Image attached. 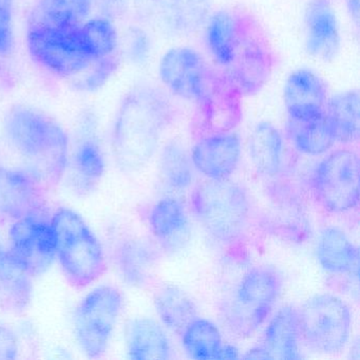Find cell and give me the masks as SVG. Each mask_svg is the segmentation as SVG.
<instances>
[{"label":"cell","instance_id":"cell-1","mask_svg":"<svg viewBox=\"0 0 360 360\" xmlns=\"http://www.w3.org/2000/svg\"><path fill=\"white\" fill-rule=\"evenodd\" d=\"M124 103L113 129L111 148L120 169L136 172L148 165L170 122L167 101L151 91Z\"/></svg>","mask_w":360,"mask_h":360},{"label":"cell","instance_id":"cell-2","mask_svg":"<svg viewBox=\"0 0 360 360\" xmlns=\"http://www.w3.org/2000/svg\"><path fill=\"white\" fill-rule=\"evenodd\" d=\"M5 131L12 147L30 162L47 186H58L69 158V139L62 126L41 111L15 106L6 117Z\"/></svg>","mask_w":360,"mask_h":360},{"label":"cell","instance_id":"cell-3","mask_svg":"<svg viewBox=\"0 0 360 360\" xmlns=\"http://www.w3.org/2000/svg\"><path fill=\"white\" fill-rule=\"evenodd\" d=\"M195 219L223 250L236 254L245 246L252 223L246 191L229 179L202 181L191 193Z\"/></svg>","mask_w":360,"mask_h":360},{"label":"cell","instance_id":"cell-4","mask_svg":"<svg viewBox=\"0 0 360 360\" xmlns=\"http://www.w3.org/2000/svg\"><path fill=\"white\" fill-rule=\"evenodd\" d=\"M56 258L71 286L84 288L107 271L104 248L81 214L67 207L52 214Z\"/></svg>","mask_w":360,"mask_h":360},{"label":"cell","instance_id":"cell-5","mask_svg":"<svg viewBox=\"0 0 360 360\" xmlns=\"http://www.w3.org/2000/svg\"><path fill=\"white\" fill-rule=\"evenodd\" d=\"M282 286L283 278L275 267L248 269L221 309L229 330L240 338L256 334L275 309Z\"/></svg>","mask_w":360,"mask_h":360},{"label":"cell","instance_id":"cell-6","mask_svg":"<svg viewBox=\"0 0 360 360\" xmlns=\"http://www.w3.org/2000/svg\"><path fill=\"white\" fill-rule=\"evenodd\" d=\"M301 341L316 353L335 355L349 342L353 315L342 299L319 294L298 309Z\"/></svg>","mask_w":360,"mask_h":360},{"label":"cell","instance_id":"cell-7","mask_svg":"<svg viewBox=\"0 0 360 360\" xmlns=\"http://www.w3.org/2000/svg\"><path fill=\"white\" fill-rule=\"evenodd\" d=\"M123 307V294L113 285L98 286L82 299L75 314V336L87 357L105 355Z\"/></svg>","mask_w":360,"mask_h":360},{"label":"cell","instance_id":"cell-8","mask_svg":"<svg viewBox=\"0 0 360 360\" xmlns=\"http://www.w3.org/2000/svg\"><path fill=\"white\" fill-rule=\"evenodd\" d=\"M359 169V157L353 149L333 151L320 162L311 176L316 201L332 214H345L357 208Z\"/></svg>","mask_w":360,"mask_h":360},{"label":"cell","instance_id":"cell-9","mask_svg":"<svg viewBox=\"0 0 360 360\" xmlns=\"http://www.w3.org/2000/svg\"><path fill=\"white\" fill-rule=\"evenodd\" d=\"M79 26L30 25L27 35L30 56L39 66L58 77H75L85 72L94 60L82 47Z\"/></svg>","mask_w":360,"mask_h":360},{"label":"cell","instance_id":"cell-10","mask_svg":"<svg viewBox=\"0 0 360 360\" xmlns=\"http://www.w3.org/2000/svg\"><path fill=\"white\" fill-rule=\"evenodd\" d=\"M47 210L12 222L9 248L33 278L45 274L56 259V236Z\"/></svg>","mask_w":360,"mask_h":360},{"label":"cell","instance_id":"cell-11","mask_svg":"<svg viewBox=\"0 0 360 360\" xmlns=\"http://www.w3.org/2000/svg\"><path fill=\"white\" fill-rule=\"evenodd\" d=\"M199 52L188 47L168 50L161 58L160 79L174 96L203 102L212 90V75Z\"/></svg>","mask_w":360,"mask_h":360},{"label":"cell","instance_id":"cell-12","mask_svg":"<svg viewBox=\"0 0 360 360\" xmlns=\"http://www.w3.org/2000/svg\"><path fill=\"white\" fill-rule=\"evenodd\" d=\"M47 184L32 169L0 166V220H20L47 210Z\"/></svg>","mask_w":360,"mask_h":360},{"label":"cell","instance_id":"cell-13","mask_svg":"<svg viewBox=\"0 0 360 360\" xmlns=\"http://www.w3.org/2000/svg\"><path fill=\"white\" fill-rule=\"evenodd\" d=\"M229 77L245 94L260 89L271 71V56L262 37L248 20H242L239 41L231 65Z\"/></svg>","mask_w":360,"mask_h":360},{"label":"cell","instance_id":"cell-14","mask_svg":"<svg viewBox=\"0 0 360 360\" xmlns=\"http://www.w3.org/2000/svg\"><path fill=\"white\" fill-rule=\"evenodd\" d=\"M161 257L162 248L157 242L148 238L130 237L115 246L113 262L124 283L144 288L153 282Z\"/></svg>","mask_w":360,"mask_h":360},{"label":"cell","instance_id":"cell-15","mask_svg":"<svg viewBox=\"0 0 360 360\" xmlns=\"http://www.w3.org/2000/svg\"><path fill=\"white\" fill-rule=\"evenodd\" d=\"M241 155L237 134L216 131L200 139L191 151L193 167L210 180H225L233 174Z\"/></svg>","mask_w":360,"mask_h":360},{"label":"cell","instance_id":"cell-16","mask_svg":"<svg viewBox=\"0 0 360 360\" xmlns=\"http://www.w3.org/2000/svg\"><path fill=\"white\" fill-rule=\"evenodd\" d=\"M305 49L321 62H330L340 50V29L330 0H311L304 12Z\"/></svg>","mask_w":360,"mask_h":360},{"label":"cell","instance_id":"cell-17","mask_svg":"<svg viewBox=\"0 0 360 360\" xmlns=\"http://www.w3.org/2000/svg\"><path fill=\"white\" fill-rule=\"evenodd\" d=\"M328 100L326 83L311 69L292 71L284 84L283 102L288 119L309 120L322 117Z\"/></svg>","mask_w":360,"mask_h":360},{"label":"cell","instance_id":"cell-18","mask_svg":"<svg viewBox=\"0 0 360 360\" xmlns=\"http://www.w3.org/2000/svg\"><path fill=\"white\" fill-rule=\"evenodd\" d=\"M301 343L298 309L292 305L281 307L265 328L262 342L250 351L248 358L299 359Z\"/></svg>","mask_w":360,"mask_h":360},{"label":"cell","instance_id":"cell-19","mask_svg":"<svg viewBox=\"0 0 360 360\" xmlns=\"http://www.w3.org/2000/svg\"><path fill=\"white\" fill-rule=\"evenodd\" d=\"M149 229L162 250L174 252L188 242L191 233L188 212L184 203L174 197H166L149 208Z\"/></svg>","mask_w":360,"mask_h":360},{"label":"cell","instance_id":"cell-20","mask_svg":"<svg viewBox=\"0 0 360 360\" xmlns=\"http://www.w3.org/2000/svg\"><path fill=\"white\" fill-rule=\"evenodd\" d=\"M316 256L321 269L330 276L358 278L359 250L338 227H326L320 233Z\"/></svg>","mask_w":360,"mask_h":360},{"label":"cell","instance_id":"cell-21","mask_svg":"<svg viewBox=\"0 0 360 360\" xmlns=\"http://www.w3.org/2000/svg\"><path fill=\"white\" fill-rule=\"evenodd\" d=\"M33 277L8 246L0 245V305L10 313H24L33 296Z\"/></svg>","mask_w":360,"mask_h":360},{"label":"cell","instance_id":"cell-22","mask_svg":"<svg viewBox=\"0 0 360 360\" xmlns=\"http://www.w3.org/2000/svg\"><path fill=\"white\" fill-rule=\"evenodd\" d=\"M126 349L130 359H172L169 338L153 318L136 317L126 328Z\"/></svg>","mask_w":360,"mask_h":360},{"label":"cell","instance_id":"cell-23","mask_svg":"<svg viewBox=\"0 0 360 360\" xmlns=\"http://www.w3.org/2000/svg\"><path fill=\"white\" fill-rule=\"evenodd\" d=\"M283 138L279 129L267 122L257 124L248 139V153L257 172L275 178L283 164Z\"/></svg>","mask_w":360,"mask_h":360},{"label":"cell","instance_id":"cell-24","mask_svg":"<svg viewBox=\"0 0 360 360\" xmlns=\"http://www.w3.org/2000/svg\"><path fill=\"white\" fill-rule=\"evenodd\" d=\"M324 119L335 143L349 144L359 139V94L356 90L339 92L328 98Z\"/></svg>","mask_w":360,"mask_h":360},{"label":"cell","instance_id":"cell-25","mask_svg":"<svg viewBox=\"0 0 360 360\" xmlns=\"http://www.w3.org/2000/svg\"><path fill=\"white\" fill-rule=\"evenodd\" d=\"M242 18L229 11L217 12L208 18L206 26V45L219 66L231 65L239 41Z\"/></svg>","mask_w":360,"mask_h":360},{"label":"cell","instance_id":"cell-26","mask_svg":"<svg viewBox=\"0 0 360 360\" xmlns=\"http://www.w3.org/2000/svg\"><path fill=\"white\" fill-rule=\"evenodd\" d=\"M155 311L164 326L181 336L187 324L197 317L195 303L188 294L174 285H162L153 297Z\"/></svg>","mask_w":360,"mask_h":360},{"label":"cell","instance_id":"cell-27","mask_svg":"<svg viewBox=\"0 0 360 360\" xmlns=\"http://www.w3.org/2000/svg\"><path fill=\"white\" fill-rule=\"evenodd\" d=\"M286 130L294 146L305 155H322L335 144L324 115L309 120L288 119Z\"/></svg>","mask_w":360,"mask_h":360},{"label":"cell","instance_id":"cell-28","mask_svg":"<svg viewBox=\"0 0 360 360\" xmlns=\"http://www.w3.org/2000/svg\"><path fill=\"white\" fill-rule=\"evenodd\" d=\"M91 0H41L30 25L77 27L89 15Z\"/></svg>","mask_w":360,"mask_h":360},{"label":"cell","instance_id":"cell-29","mask_svg":"<svg viewBox=\"0 0 360 360\" xmlns=\"http://www.w3.org/2000/svg\"><path fill=\"white\" fill-rule=\"evenodd\" d=\"M181 337L185 351L195 359H218L224 345L218 326L199 316L187 324Z\"/></svg>","mask_w":360,"mask_h":360},{"label":"cell","instance_id":"cell-30","mask_svg":"<svg viewBox=\"0 0 360 360\" xmlns=\"http://www.w3.org/2000/svg\"><path fill=\"white\" fill-rule=\"evenodd\" d=\"M79 188H94L106 172V159L100 144L94 139L86 138L75 148L71 161Z\"/></svg>","mask_w":360,"mask_h":360},{"label":"cell","instance_id":"cell-31","mask_svg":"<svg viewBox=\"0 0 360 360\" xmlns=\"http://www.w3.org/2000/svg\"><path fill=\"white\" fill-rule=\"evenodd\" d=\"M159 176L163 184L174 191L189 188L193 182V164L184 147L169 143L159 158Z\"/></svg>","mask_w":360,"mask_h":360},{"label":"cell","instance_id":"cell-32","mask_svg":"<svg viewBox=\"0 0 360 360\" xmlns=\"http://www.w3.org/2000/svg\"><path fill=\"white\" fill-rule=\"evenodd\" d=\"M82 47L91 60L109 58L119 44L117 29L105 18L88 20L79 27Z\"/></svg>","mask_w":360,"mask_h":360},{"label":"cell","instance_id":"cell-33","mask_svg":"<svg viewBox=\"0 0 360 360\" xmlns=\"http://www.w3.org/2000/svg\"><path fill=\"white\" fill-rule=\"evenodd\" d=\"M160 4L164 22L174 31H193L208 20V0H160Z\"/></svg>","mask_w":360,"mask_h":360},{"label":"cell","instance_id":"cell-34","mask_svg":"<svg viewBox=\"0 0 360 360\" xmlns=\"http://www.w3.org/2000/svg\"><path fill=\"white\" fill-rule=\"evenodd\" d=\"M94 65L88 75L82 79L79 86L86 91H94L103 87L117 70V63L111 56L94 60Z\"/></svg>","mask_w":360,"mask_h":360},{"label":"cell","instance_id":"cell-35","mask_svg":"<svg viewBox=\"0 0 360 360\" xmlns=\"http://www.w3.org/2000/svg\"><path fill=\"white\" fill-rule=\"evenodd\" d=\"M13 1L0 0V56H8L13 49Z\"/></svg>","mask_w":360,"mask_h":360},{"label":"cell","instance_id":"cell-36","mask_svg":"<svg viewBox=\"0 0 360 360\" xmlns=\"http://www.w3.org/2000/svg\"><path fill=\"white\" fill-rule=\"evenodd\" d=\"M18 349V337L13 330L0 323V360L15 359Z\"/></svg>","mask_w":360,"mask_h":360},{"label":"cell","instance_id":"cell-37","mask_svg":"<svg viewBox=\"0 0 360 360\" xmlns=\"http://www.w3.org/2000/svg\"><path fill=\"white\" fill-rule=\"evenodd\" d=\"M131 45H130L129 53L134 62H143L148 56V41L144 34H136L132 39Z\"/></svg>","mask_w":360,"mask_h":360},{"label":"cell","instance_id":"cell-38","mask_svg":"<svg viewBox=\"0 0 360 360\" xmlns=\"http://www.w3.org/2000/svg\"><path fill=\"white\" fill-rule=\"evenodd\" d=\"M347 8L352 20L358 24L359 20V0H347Z\"/></svg>","mask_w":360,"mask_h":360},{"label":"cell","instance_id":"cell-39","mask_svg":"<svg viewBox=\"0 0 360 360\" xmlns=\"http://www.w3.org/2000/svg\"><path fill=\"white\" fill-rule=\"evenodd\" d=\"M238 349L233 345H223L220 353H219L218 359H224V358H238Z\"/></svg>","mask_w":360,"mask_h":360}]
</instances>
